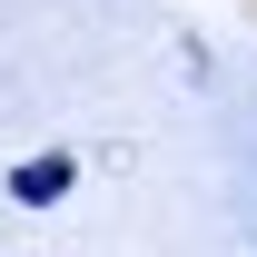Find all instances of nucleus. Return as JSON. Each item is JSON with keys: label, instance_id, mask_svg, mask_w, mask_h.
Listing matches in <instances>:
<instances>
[{"label": "nucleus", "instance_id": "obj_1", "mask_svg": "<svg viewBox=\"0 0 257 257\" xmlns=\"http://www.w3.org/2000/svg\"><path fill=\"white\" fill-rule=\"evenodd\" d=\"M60 188H69V159H40V168H20V198H30V208H50Z\"/></svg>", "mask_w": 257, "mask_h": 257}]
</instances>
